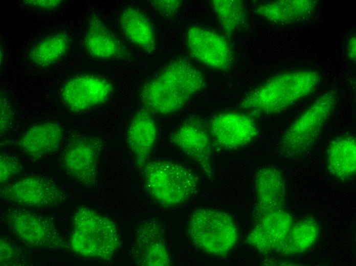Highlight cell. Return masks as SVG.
Here are the masks:
<instances>
[{
	"instance_id": "obj_31",
	"label": "cell",
	"mask_w": 356,
	"mask_h": 266,
	"mask_svg": "<svg viewBox=\"0 0 356 266\" xmlns=\"http://www.w3.org/2000/svg\"><path fill=\"white\" fill-rule=\"evenodd\" d=\"M355 36H353L350 38L347 45V53L348 57L351 60L355 59V49H356Z\"/></svg>"
},
{
	"instance_id": "obj_27",
	"label": "cell",
	"mask_w": 356,
	"mask_h": 266,
	"mask_svg": "<svg viewBox=\"0 0 356 266\" xmlns=\"http://www.w3.org/2000/svg\"><path fill=\"white\" fill-rule=\"evenodd\" d=\"M23 171V165L17 157L6 153L0 155L1 186L9 183Z\"/></svg>"
},
{
	"instance_id": "obj_1",
	"label": "cell",
	"mask_w": 356,
	"mask_h": 266,
	"mask_svg": "<svg viewBox=\"0 0 356 266\" xmlns=\"http://www.w3.org/2000/svg\"><path fill=\"white\" fill-rule=\"evenodd\" d=\"M205 85L202 72L188 60L179 58L144 85L140 97L150 113L166 115L180 110Z\"/></svg>"
},
{
	"instance_id": "obj_12",
	"label": "cell",
	"mask_w": 356,
	"mask_h": 266,
	"mask_svg": "<svg viewBox=\"0 0 356 266\" xmlns=\"http://www.w3.org/2000/svg\"><path fill=\"white\" fill-rule=\"evenodd\" d=\"M113 90L112 84L104 78L80 75L66 81L61 88V98L70 111L80 113L104 103Z\"/></svg>"
},
{
	"instance_id": "obj_24",
	"label": "cell",
	"mask_w": 356,
	"mask_h": 266,
	"mask_svg": "<svg viewBox=\"0 0 356 266\" xmlns=\"http://www.w3.org/2000/svg\"><path fill=\"white\" fill-rule=\"evenodd\" d=\"M318 235L319 226L313 218L293 223L279 253L285 256L303 253L314 245Z\"/></svg>"
},
{
	"instance_id": "obj_11",
	"label": "cell",
	"mask_w": 356,
	"mask_h": 266,
	"mask_svg": "<svg viewBox=\"0 0 356 266\" xmlns=\"http://www.w3.org/2000/svg\"><path fill=\"white\" fill-rule=\"evenodd\" d=\"M209 129L213 146L230 150L246 146L258 134L254 119L240 113L216 115L211 119Z\"/></svg>"
},
{
	"instance_id": "obj_25",
	"label": "cell",
	"mask_w": 356,
	"mask_h": 266,
	"mask_svg": "<svg viewBox=\"0 0 356 266\" xmlns=\"http://www.w3.org/2000/svg\"><path fill=\"white\" fill-rule=\"evenodd\" d=\"M212 9L225 33L232 35L244 24L246 10L243 3L238 0H214Z\"/></svg>"
},
{
	"instance_id": "obj_18",
	"label": "cell",
	"mask_w": 356,
	"mask_h": 266,
	"mask_svg": "<svg viewBox=\"0 0 356 266\" xmlns=\"http://www.w3.org/2000/svg\"><path fill=\"white\" fill-rule=\"evenodd\" d=\"M63 137V129L59 124L43 122L30 128L16 141V145L24 154L37 160L56 152Z\"/></svg>"
},
{
	"instance_id": "obj_23",
	"label": "cell",
	"mask_w": 356,
	"mask_h": 266,
	"mask_svg": "<svg viewBox=\"0 0 356 266\" xmlns=\"http://www.w3.org/2000/svg\"><path fill=\"white\" fill-rule=\"evenodd\" d=\"M70 47V39L66 32L53 33L43 37L32 47L29 52V59L38 67H49L61 59Z\"/></svg>"
},
{
	"instance_id": "obj_19",
	"label": "cell",
	"mask_w": 356,
	"mask_h": 266,
	"mask_svg": "<svg viewBox=\"0 0 356 266\" xmlns=\"http://www.w3.org/2000/svg\"><path fill=\"white\" fill-rule=\"evenodd\" d=\"M151 113L143 108L132 118L127 130V141L136 166L142 169L155 145L158 131Z\"/></svg>"
},
{
	"instance_id": "obj_5",
	"label": "cell",
	"mask_w": 356,
	"mask_h": 266,
	"mask_svg": "<svg viewBox=\"0 0 356 266\" xmlns=\"http://www.w3.org/2000/svg\"><path fill=\"white\" fill-rule=\"evenodd\" d=\"M142 170L147 192L163 207L181 205L197 192V176L182 164L156 160L147 162Z\"/></svg>"
},
{
	"instance_id": "obj_2",
	"label": "cell",
	"mask_w": 356,
	"mask_h": 266,
	"mask_svg": "<svg viewBox=\"0 0 356 266\" xmlns=\"http://www.w3.org/2000/svg\"><path fill=\"white\" fill-rule=\"evenodd\" d=\"M320 76L312 70H298L277 75L244 96L239 107L255 114H279L318 87Z\"/></svg>"
},
{
	"instance_id": "obj_17",
	"label": "cell",
	"mask_w": 356,
	"mask_h": 266,
	"mask_svg": "<svg viewBox=\"0 0 356 266\" xmlns=\"http://www.w3.org/2000/svg\"><path fill=\"white\" fill-rule=\"evenodd\" d=\"M83 45L95 58L126 60L130 55L121 40L95 13L88 18Z\"/></svg>"
},
{
	"instance_id": "obj_6",
	"label": "cell",
	"mask_w": 356,
	"mask_h": 266,
	"mask_svg": "<svg viewBox=\"0 0 356 266\" xmlns=\"http://www.w3.org/2000/svg\"><path fill=\"white\" fill-rule=\"evenodd\" d=\"M187 232L196 247L215 256L227 255L238 238L237 228L232 216L209 208H198L192 213Z\"/></svg>"
},
{
	"instance_id": "obj_29",
	"label": "cell",
	"mask_w": 356,
	"mask_h": 266,
	"mask_svg": "<svg viewBox=\"0 0 356 266\" xmlns=\"http://www.w3.org/2000/svg\"><path fill=\"white\" fill-rule=\"evenodd\" d=\"M151 7L164 17H171L181 7L182 2L178 0H154L149 1Z\"/></svg>"
},
{
	"instance_id": "obj_3",
	"label": "cell",
	"mask_w": 356,
	"mask_h": 266,
	"mask_svg": "<svg viewBox=\"0 0 356 266\" xmlns=\"http://www.w3.org/2000/svg\"><path fill=\"white\" fill-rule=\"evenodd\" d=\"M72 231L70 248L84 257L109 260L122 245L116 224L85 206L79 207L75 211Z\"/></svg>"
},
{
	"instance_id": "obj_13",
	"label": "cell",
	"mask_w": 356,
	"mask_h": 266,
	"mask_svg": "<svg viewBox=\"0 0 356 266\" xmlns=\"http://www.w3.org/2000/svg\"><path fill=\"white\" fill-rule=\"evenodd\" d=\"M187 45L191 55L214 69L227 71L233 61L229 44L219 33L209 29L193 26L187 33Z\"/></svg>"
},
{
	"instance_id": "obj_10",
	"label": "cell",
	"mask_w": 356,
	"mask_h": 266,
	"mask_svg": "<svg viewBox=\"0 0 356 266\" xmlns=\"http://www.w3.org/2000/svg\"><path fill=\"white\" fill-rule=\"evenodd\" d=\"M170 141L191 158L209 179H213V144L209 126L201 118L193 116L186 119L172 133Z\"/></svg>"
},
{
	"instance_id": "obj_16",
	"label": "cell",
	"mask_w": 356,
	"mask_h": 266,
	"mask_svg": "<svg viewBox=\"0 0 356 266\" xmlns=\"http://www.w3.org/2000/svg\"><path fill=\"white\" fill-rule=\"evenodd\" d=\"M255 190L257 202L253 213L254 221L271 211L285 208L286 185L278 168L266 166L258 170Z\"/></svg>"
},
{
	"instance_id": "obj_15",
	"label": "cell",
	"mask_w": 356,
	"mask_h": 266,
	"mask_svg": "<svg viewBox=\"0 0 356 266\" xmlns=\"http://www.w3.org/2000/svg\"><path fill=\"white\" fill-rule=\"evenodd\" d=\"M247 242L259 253H279L293 224L291 214L285 208L271 211L254 221Z\"/></svg>"
},
{
	"instance_id": "obj_8",
	"label": "cell",
	"mask_w": 356,
	"mask_h": 266,
	"mask_svg": "<svg viewBox=\"0 0 356 266\" xmlns=\"http://www.w3.org/2000/svg\"><path fill=\"white\" fill-rule=\"evenodd\" d=\"M104 146L99 138L83 135L71 136L62 153L61 162L66 173L83 186L97 183L98 165Z\"/></svg>"
},
{
	"instance_id": "obj_28",
	"label": "cell",
	"mask_w": 356,
	"mask_h": 266,
	"mask_svg": "<svg viewBox=\"0 0 356 266\" xmlns=\"http://www.w3.org/2000/svg\"><path fill=\"white\" fill-rule=\"evenodd\" d=\"M0 130L1 136L5 134L11 128L14 120V112L9 99L1 92Z\"/></svg>"
},
{
	"instance_id": "obj_30",
	"label": "cell",
	"mask_w": 356,
	"mask_h": 266,
	"mask_svg": "<svg viewBox=\"0 0 356 266\" xmlns=\"http://www.w3.org/2000/svg\"><path fill=\"white\" fill-rule=\"evenodd\" d=\"M63 2L61 0H25L23 3L35 9L50 10L58 8Z\"/></svg>"
},
{
	"instance_id": "obj_4",
	"label": "cell",
	"mask_w": 356,
	"mask_h": 266,
	"mask_svg": "<svg viewBox=\"0 0 356 266\" xmlns=\"http://www.w3.org/2000/svg\"><path fill=\"white\" fill-rule=\"evenodd\" d=\"M337 98V93L331 91L318 97L286 128L278 144L279 153L291 160L307 156L331 116Z\"/></svg>"
},
{
	"instance_id": "obj_14",
	"label": "cell",
	"mask_w": 356,
	"mask_h": 266,
	"mask_svg": "<svg viewBox=\"0 0 356 266\" xmlns=\"http://www.w3.org/2000/svg\"><path fill=\"white\" fill-rule=\"evenodd\" d=\"M130 256L138 265L167 266L171 264L163 228L158 220L149 218L139 225L130 250Z\"/></svg>"
},
{
	"instance_id": "obj_21",
	"label": "cell",
	"mask_w": 356,
	"mask_h": 266,
	"mask_svg": "<svg viewBox=\"0 0 356 266\" xmlns=\"http://www.w3.org/2000/svg\"><path fill=\"white\" fill-rule=\"evenodd\" d=\"M326 164L329 173L341 181L352 179L356 171V142L351 136L338 138L326 150Z\"/></svg>"
},
{
	"instance_id": "obj_20",
	"label": "cell",
	"mask_w": 356,
	"mask_h": 266,
	"mask_svg": "<svg viewBox=\"0 0 356 266\" xmlns=\"http://www.w3.org/2000/svg\"><path fill=\"white\" fill-rule=\"evenodd\" d=\"M312 0H281L257 6L256 13L269 21L287 25L301 21L309 17L316 8Z\"/></svg>"
},
{
	"instance_id": "obj_22",
	"label": "cell",
	"mask_w": 356,
	"mask_h": 266,
	"mask_svg": "<svg viewBox=\"0 0 356 266\" xmlns=\"http://www.w3.org/2000/svg\"><path fill=\"white\" fill-rule=\"evenodd\" d=\"M119 23L126 38L148 53L154 52L156 39L151 24L142 11L128 7L120 15Z\"/></svg>"
},
{
	"instance_id": "obj_26",
	"label": "cell",
	"mask_w": 356,
	"mask_h": 266,
	"mask_svg": "<svg viewBox=\"0 0 356 266\" xmlns=\"http://www.w3.org/2000/svg\"><path fill=\"white\" fill-rule=\"evenodd\" d=\"M1 266H22L30 262L23 250L3 235L0 237Z\"/></svg>"
},
{
	"instance_id": "obj_7",
	"label": "cell",
	"mask_w": 356,
	"mask_h": 266,
	"mask_svg": "<svg viewBox=\"0 0 356 266\" xmlns=\"http://www.w3.org/2000/svg\"><path fill=\"white\" fill-rule=\"evenodd\" d=\"M11 232L27 246L46 250H65L69 245L50 218L19 207L3 213Z\"/></svg>"
},
{
	"instance_id": "obj_9",
	"label": "cell",
	"mask_w": 356,
	"mask_h": 266,
	"mask_svg": "<svg viewBox=\"0 0 356 266\" xmlns=\"http://www.w3.org/2000/svg\"><path fill=\"white\" fill-rule=\"evenodd\" d=\"M1 186V197L19 206L51 207L62 204L67 199L66 194L58 185L41 175L25 176Z\"/></svg>"
}]
</instances>
